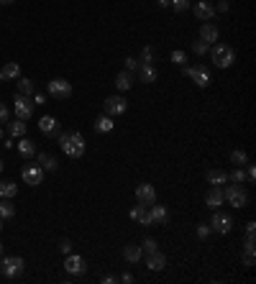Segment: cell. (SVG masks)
Segmentation results:
<instances>
[{
  "label": "cell",
  "mask_w": 256,
  "mask_h": 284,
  "mask_svg": "<svg viewBox=\"0 0 256 284\" xmlns=\"http://www.w3.org/2000/svg\"><path fill=\"white\" fill-rule=\"evenodd\" d=\"M59 146L70 159H82L85 156V136L77 133V131L59 133Z\"/></svg>",
  "instance_id": "1"
},
{
  "label": "cell",
  "mask_w": 256,
  "mask_h": 284,
  "mask_svg": "<svg viewBox=\"0 0 256 284\" xmlns=\"http://www.w3.org/2000/svg\"><path fill=\"white\" fill-rule=\"evenodd\" d=\"M208 54H210V62H213L218 70H228V67L236 62V51H233L228 44H213Z\"/></svg>",
  "instance_id": "2"
},
{
  "label": "cell",
  "mask_w": 256,
  "mask_h": 284,
  "mask_svg": "<svg viewBox=\"0 0 256 284\" xmlns=\"http://www.w3.org/2000/svg\"><path fill=\"white\" fill-rule=\"evenodd\" d=\"M23 269H26L23 256H3V259H0V271H3V277H8V279L21 277V274H23Z\"/></svg>",
  "instance_id": "3"
},
{
  "label": "cell",
  "mask_w": 256,
  "mask_h": 284,
  "mask_svg": "<svg viewBox=\"0 0 256 284\" xmlns=\"http://www.w3.org/2000/svg\"><path fill=\"white\" fill-rule=\"evenodd\" d=\"M220 192H223V200H228L236 210H241V208H246V205H249V195H246V189H243L241 185L220 187Z\"/></svg>",
  "instance_id": "4"
},
{
  "label": "cell",
  "mask_w": 256,
  "mask_h": 284,
  "mask_svg": "<svg viewBox=\"0 0 256 284\" xmlns=\"http://www.w3.org/2000/svg\"><path fill=\"white\" fill-rule=\"evenodd\" d=\"M47 93L57 100H70L72 97V85L62 77H54L51 82H47Z\"/></svg>",
  "instance_id": "5"
},
{
  "label": "cell",
  "mask_w": 256,
  "mask_h": 284,
  "mask_svg": "<svg viewBox=\"0 0 256 284\" xmlns=\"http://www.w3.org/2000/svg\"><path fill=\"white\" fill-rule=\"evenodd\" d=\"M185 77H190L197 87H208L210 85V72L205 64H195V67H185Z\"/></svg>",
  "instance_id": "6"
},
{
  "label": "cell",
  "mask_w": 256,
  "mask_h": 284,
  "mask_svg": "<svg viewBox=\"0 0 256 284\" xmlns=\"http://www.w3.org/2000/svg\"><path fill=\"white\" fill-rule=\"evenodd\" d=\"M64 269H67V274H72V277H82L85 271H87V261L80 254H67Z\"/></svg>",
  "instance_id": "7"
},
{
  "label": "cell",
  "mask_w": 256,
  "mask_h": 284,
  "mask_svg": "<svg viewBox=\"0 0 256 284\" xmlns=\"http://www.w3.org/2000/svg\"><path fill=\"white\" fill-rule=\"evenodd\" d=\"M21 177H23V182H26V185H31V187H39L41 182H44V169H41L39 164H26L23 169H21Z\"/></svg>",
  "instance_id": "8"
},
{
  "label": "cell",
  "mask_w": 256,
  "mask_h": 284,
  "mask_svg": "<svg viewBox=\"0 0 256 284\" xmlns=\"http://www.w3.org/2000/svg\"><path fill=\"white\" fill-rule=\"evenodd\" d=\"M210 228L215 233H231L233 228V218L228 213H220V210H213V220H210Z\"/></svg>",
  "instance_id": "9"
},
{
  "label": "cell",
  "mask_w": 256,
  "mask_h": 284,
  "mask_svg": "<svg viewBox=\"0 0 256 284\" xmlns=\"http://www.w3.org/2000/svg\"><path fill=\"white\" fill-rule=\"evenodd\" d=\"M103 108H105V113L108 116H120V113H126V108H128V100L126 97H120V95H110L105 103H103Z\"/></svg>",
  "instance_id": "10"
},
{
  "label": "cell",
  "mask_w": 256,
  "mask_h": 284,
  "mask_svg": "<svg viewBox=\"0 0 256 284\" xmlns=\"http://www.w3.org/2000/svg\"><path fill=\"white\" fill-rule=\"evenodd\" d=\"M33 100L28 97V95H16V116L21 118V120H28L31 116H33Z\"/></svg>",
  "instance_id": "11"
},
{
  "label": "cell",
  "mask_w": 256,
  "mask_h": 284,
  "mask_svg": "<svg viewBox=\"0 0 256 284\" xmlns=\"http://www.w3.org/2000/svg\"><path fill=\"white\" fill-rule=\"evenodd\" d=\"M39 131L47 136V139H54V136H59V120L54 116H41L39 118Z\"/></svg>",
  "instance_id": "12"
},
{
  "label": "cell",
  "mask_w": 256,
  "mask_h": 284,
  "mask_svg": "<svg viewBox=\"0 0 256 284\" xmlns=\"http://www.w3.org/2000/svg\"><path fill=\"white\" fill-rule=\"evenodd\" d=\"M136 200L141 205H154V202H157V189H154L149 182H141L136 187Z\"/></svg>",
  "instance_id": "13"
},
{
  "label": "cell",
  "mask_w": 256,
  "mask_h": 284,
  "mask_svg": "<svg viewBox=\"0 0 256 284\" xmlns=\"http://www.w3.org/2000/svg\"><path fill=\"white\" fill-rule=\"evenodd\" d=\"M200 39H203L205 44H218V39H220L218 26H215V24H210V21H205V24L200 26Z\"/></svg>",
  "instance_id": "14"
},
{
  "label": "cell",
  "mask_w": 256,
  "mask_h": 284,
  "mask_svg": "<svg viewBox=\"0 0 256 284\" xmlns=\"http://www.w3.org/2000/svg\"><path fill=\"white\" fill-rule=\"evenodd\" d=\"M149 213H151V218H154V225H166L169 223V210H166V205H157V202H154V205H149Z\"/></svg>",
  "instance_id": "15"
},
{
  "label": "cell",
  "mask_w": 256,
  "mask_h": 284,
  "mask_svg": "<svg viewBox=\"0 0 256 284\" xmlns=\"http://www.w3.org/2000/svg\"><path fill=\"white\" fill-rule=\"evenodd\" d=\"M190 8L195 10V16H197L200 21H210V18L215 16V8L210 5L208 0H197V3H195V5H190Z\"/></svg>",
  "instance_id": "16"
},
{
  "label": "cell",
  "mask_w": 256,
  "mask_h": 284,
  "mask_svg": "<svg viewBox=\"0 0 256 284\" xmlns=\"http://www.w3.org/2000/svg\"><path fill=\"white\" fill-rule=\"evenodd\" d=\"M18 77H21V64L18 62L3 64V70H0V82H10V79H18Z\"/></svg>",
  "instance_id": "17"
},
{
  "label": "cell",
  "mask_w": 256,
  "mask_h": 284,
  "mask_svg": "<svg viewBox=\"0 0 256 284\" xmlns=\"http://www.w3.org/2000/svg\"><path fill=\"white\" fill-rule=\"evenodd\" d=\"M223 192H220V187H210V192L205 195V205L210 210H220V205H223Z\"/></svg>",
  "instance_id": "18"
},
{
  "label": "cell",
  "mask_w": 256,
  "mask_h": 284,
  "mask_svg": "<svg viewBox=\"0 0 256 284\" xmlns=\"http://www.w3.org/2000/svg\"><path fill=\"white\" fill-rule=\"evenodd\" d=\"M133 82H136V72H128V70L118 72V77H116V87L120 90V93L131 90V87H133Z\"/></svg>",
  "instance_id": "19"
},
{
  "label": "cell",
  "mask_w": 256,
  "mask_h": 284,
  "mask_svg": "<svg viewBox=\"0 0 256 284\" xmlns=\"http://www.w3.org/2000/svg\"><path fill=\"white\" fill-rule=\"evenodd\" d=\"M146 266H149L151 271H162V269H166V256H164L162 251L146 254Z\"/></svg>",
  "instance_id": "20"
},
{
  "label": "cell",
  "mask_w": 256,
  "mask_h": 284,
  "mask_svg": "<svg viewBox=\"0 0 256 284\" xmlns=\"http://www.w3.org/2000/svg\"><path fill=\"white\" fill-rule=\"evenodd\" d=\"M123 259L128 261V264H139V261L143 259L141 246H139V243H128V246H123Z\"/></svg>",
  "instance_id": "21"
},
{
  "label": "cell",
  "mask_w": 256,
  "mask_h": 284,
  "mask_svg": "<svg viewBox=\"0 0 256 284\" xmlns=\"http://www.w3.org/2000/svg\"><path fill=\"white\" fill-rule=\"evenodd\" d=\"M205 179H208V185H213V187H223L228 182V174L223 172V169H210V172L205 174Z\"/></svg>",
  "instance_id": "22"
},
{
  "label": "cell",
  "mask_w": 256,
  "mask_h": 284,
  "mask_svg": "<svg viewBox=\"0 0 256 284\" xmlns=\"http://www.w3.org/2000/svg\"><path fill=\"white\" fill-rule=\"evenodd\" d=\"M157 70H154L151 64H139V79L143 85H151V82H157Z\"/></svg>",
  "instance_id": "23"
},
{
  "label": "cell",
  "mask_w": 256,
  "mask_h": 284,
  "mask_svg": "<svg viewBox=\"0 0 256 284\" xmlns=\"http://www.w3.org/2000/svg\"><path fill=\"white\" fill-rule=\"evenodd\" d=\"M113 128H116L113 116H108V113H105V116H97V120H95V131L97 133H110Z\"/></svg>",
  "instance_id": "24"
},
{
  "label": "cell",
  "mask_w": 256,
  "mask_h": 284,
  "mask_svg": "<svg viewBox=\"0 0 256 284\" xmlns=\"http://www.w3.org/2000/svg\"><path fill=\"white\" fill-rule=\"evenodd\" d=\"M16 146H18V154L23 156V159H31L33 154H36V146H33V141L26 139V136H21V141H18Z\"/></svg>",
  "instance_id": "25"
},
{
  "label": "cell",
  "mask_w": 256,
  "mask_h": 284,
  "mask_svg": "<svg viewBox=\"0 0 256 284\" xmlns=\"http://www.w3.org/2000/svg\"><path fill=\"white\" fill-rule=\"evenodd\" d=\"M28 126H26V120H13V123H8V133H10V139H21V136H26Z\"/></svg>",
  "instance_id": "26"
},
{
  "label": "cell",
  "mask_w": 256,
  "mask_h": 284,
  "mask_svg": "<svg viewBox=\"0 0 256 284\" xmlns=\"http://www.w3.org/2000/svg\"><path fill=\"white\" fill-rule=\"evenodd\" d=\"M36 162H39V166L44 169V172H57V159H54V156H49V154H39L36 156Z\"/></svg>",
  "instance_id": "27"
},
{
  "label": "cell",
  "mask_w": 256,
  "mask_h": 284,
  "mask_svg": "<svg viewBox=\"0 0 256 284\" xmlns=\"http://www.w3.org/2000/svg\"><path fill=\"white\" fill-rule=\"evenodd\" d=\"M16 215V205L8 197H0V220H10Z\"/></svg>",
  "instance_id": "28"
},
{
  "label": "cell",
  "mask_w": 256,
  "mask_h": 284,
  "mask_svg": "<svg viewBox=\"0 0 256 284\" xmlns=\"http://www.w3.org/2000/svg\"><path fill=\"white\" fill-rule=\"evenodd\" d=\"M16 82H18V95H28L31 97L33 93H36V87H33V82L28 77H18Z\"/></svg>",
  "instance_id": "29"
},
{
  "label": "cell",
  "mask_w": 256,
  "mask_h": 284,
  "mask_svg": "<svg viewBox=\"0 0 256 284\" xmlns=\"http://www.w3.org/2000/svg\"><path fill=\"white\" fill-rule=\"evenodd\" d=\"M141 225H146V228H151L154 225V218H151V213H149V205H141L139 202V218H136Z\"/></svg>",
  "instance_id": "30"
},
{
  "label": "cell",
  "mask_w": 256,
  "mask_h": 284,
  "mask_svg": "<svg viewBox=\"0 0 256 284\" xmlns=\"http://www.w3.org/2000/svg\"><path fill=\"white\" fill-rule=\"evenodd\" d=\"M16 192H18V187H16V182H0V197H16Z\"/></svg>",
  "instance_id": "31"
},
{
  "label": "cell",
  "mask_w": 256,
  "mask_h": 284,
  "mask_svg": "<svg viewBox=\"0 0 256 284\" xmlns=\"http://www.w3.org/2000/svg\"><path fill=\"white\" fill-rule=\"evenodd\" d=\"M228 179L233 182V185H243V182H246V172H243L241 166H236V169H233V172L228 174Z\"/></svg>",
  "instance_id": "32"
},
{
  "label": "cell",
  "mask_w": 256,
  "mask_h": 284,
  "mask_svg": "<svg viewBox=\"0 0 256 284\" xmlns=\"http://www.w3.org/2000/svg\"><path fill=\"white\" fill-rule=\"evenodd\" d=\"M141 251L143 254H154V251H159V243L154 241V238H143V241H141Z\"/></svg>",
  "instance_id": "33"
},
{
  "label": "cell",
  "mask_w": 256,
  "mask_h": 284,
  "mask_svg": "<svg viewBox=\"0 0 256 284\" xmlns=\"http://www.w3.org/2000/svg\"><path fill=\"white\" fill-rule=\"evenodd\" d=\"M192 51H195L197 56H205V54L210 51V44H205L203 39H197V41H192Z\"/></svg>",
  "instance_id": "34"
},
{
  "label": "cell",
  "mask_w": 256,
  "mask_h": 284,
  "mask_svg": "<svg viewBox=\"0 0 256 284\" xmlns=\"http://www.w3.org/2000/svg\"><path fill=\"white\" fill-rule=\"evenodd\" d=\"M169 5L177 10V13H185V10H190L192 0H169Z\"/></svg>",
  "instance_id": "35"
},
{
  "label": "cell",
  "mask_w": 256,
  "mask_h": 284,
  "mask_svg": "<svg viewBox=\"0 0 256 284\" xmlns=\"http://www.w3.org/2000/svg\"><path fill=\"white\" fill-rule=\"evenodd\" d=\"M231 162L236 164V166H243V164H249V156H246V151H233L231 154Z\"/></svg>",
  "instance_id": "36"
},
{
  "label": "cell",
  "mask_w": 256,
  "mask_h": 284,
  "mask_svg": "<svg viewBox=\"0 0 256 284\" xmlns=\"http://www.w3.org/2000/svg\"><path fill=\"white\" fill-rule=\"evenodd\" d=\"M210 233H213V228H210V223H200V225H197V238H200V241H208V238H210Z\"/></svg>",
  "instance_id": "37"
},
{
  "label": "cell",
  "mask_w": 256,
  "mask_h": 284,
  "mask_svg": "<svg viewBox=\"0 0 256 284\" xmlns=\"http://www.w3.org/2000/svg\"><path fill=\"white\" fill-rule=\"evenodd\" d=\"M151 59H154V49H151V47H143V51H141V62H139V64H151Z\"/></svg>",
  "instance_id": "38"
},
{
  "label": "cell",
  "mask_w": 256,
  "mask_h": 284,
  "mask_svg": "<svg viewBox=\"0 0 256 284\" xmlns=\"http://www.w3.org/2000/svg\"><path fill=\"white\" fill-rule=\"evenodd\" d=\"M254 251L256 248H243V266H254Z\"/></svg>",
  "instance_id": "39"
},
{
  "label": "cell",
  "mask_w": 256,
  "mask_h": 284,
  "mask_svg": "<svg viewBox=\"0 0 256 284\" xmlns=\"http://www.w3.org/2000/svg\"><path fill=\"white\" fill-rule=\"evenodd\" d=\"M172 62L182 67V64L187 62V54H185V51H180V49H177V51H172Z\"/></svg>",
  "instance_id": "40"
},
{
  "label": "cell",
  "mask_w": 256,
  "mask_h": 284,
  "mask_svg": "<svg viewBox=\"0 0 256 284\" xmlns=\"http://www.w3.org/2000/svg\"><path fill=\"white\" fill-rule=\"evenodd\" d=\"M123 62H126V70L128 72H136L139 70V59H136V56H126Z\"/></svg>",
  "instance_id": "41"
},
{
  "label": "cell",
  "mask_w": 256,
  "mask_h": 284,
  "mask_svg": "<svg viewBox=\"0 0 256 284\" xmlns=\"http://www.w3.org/2000/svg\"><path fill=\"white\" fill-rule=\"evenodd\" d=\"M59 251H62V254H72V243H70V238H62V241H59Z\"/></svg>",
  "instance_id": "42"
},
{
  "label": "cell",
  "mask_w": 256,
  "mask_h": 284,
  "mask_svg": "<svg viewBox=\"0 0 256 284\" xmlns=\"http://www.w3.org/2000/svg\"><path fill=\"white\" fill-rule=\"evenodd\" d=\"M256 233H246V238H243V248H256Z\"/></svg>",
  "instance_id": "43"
},
{
  "label": "cell",
  "mask_w": 256,
  "mask_h": 284,
  "mask_svg": "<svg viewBox=\"0 0 256 284\" xmlns=\"http://www.w3.org/2000/svg\"><path fill=\"white\" fill-rule=\"evenodd\" d=\"M8 118H10L8 105H5V103H0V123H8Z\"/></svg>",
  "instance_id": "44"
},
{
  "label": "cell",
  "mask_w": 256,
  "mask_h": 284,
  "mask_svg": "<svg viewBox=\"0 0 256 284\" xmlns=\"http://www.w3.org/2000/svg\"><path fill=\"white\" fill-rule=\"evenodd\" d=\"M33 105H44V103H47V95H44V93H33Z\"/></svg>",
  "instance_id": "45"
},
{
  "label": "cell",
  "mask_w": 256,
  "mask_h": 284,
  "mask_svg": "<svg viewBox=\"0 0 256 284\" xmlns=\"http://www.w3.org/2000/svg\"><path fill=\"white\" fill-rule=\"evenodd\" d=\"M215 10H218V13H228V10H231V3H228V0H220V3L215 5Z\"/></svg>",
  "instance_id": "46"
},
{
  "label": "cell",
  "mask_w": 256,
  "mask_h": 284,
  "mask_svg": "<svg viewBox=\"0 0 256 284\" xmlns=\"http://www.w3.org/2000/svg\"><path fill=\"white\" fill-rule=\"evenodd\" d=\"M256 179V169H254V164H249V169H246V182H254Z\"/></svg>",
  "instance_id": "47"
},
{
  "label": "cell",
  "mask_w": 256,
  "mask_h": 284,
  "mask_svg": "<svg viewBox=\"0 0 256 284\" xmlns=\"http://www.w3.org/2000/svg\"><path fill=\"white\" fill-rule=\"evenodd\" d=\"M100 282H103V284H116V282H118V277H110V274H105Z\"/></svg>",
  "instance_id": "48"
},
{
  "label": "cell",
  "mask_w": 256,
  "mask_h": 284,
  "mask_svg": "<svg viewBox=\"0 0 256 284\" xmlns=\"http://www.w3.org/2000/svg\"><path fill=\"white\" fill-rule=\"evenodd\" d=\"M246 233H256V223H254V220L246 223Z\"/></svg>",
  "instance_id": "49"
},
{
  "label": "cell",
  "mask_w": 256,
  "mask_h": 284,
  "mask_svg": "<svg viewBox=\"0 0 256 284\" xmlns=\"http://www.w3.org/2000/svg\"><path fill=\"white\" fill-rule=\"evenodd\" d=\"M120 282H123V284H133V274H123V277H120Z\"/></svg>",
  "instance_id": "50"
},
{
  "label": "cell",
  "mask_w": 256,
  "mask_h": 284,
  "mask_svg": "<svg viewBox=\"0 0 256 284\" xmlns=\"http://www.w3.org/2000/svg\"><path fill=\"white\" fill-rule=\"evenodd\" d=\"M136 218H139V205L131 208V220H136Z\"/></svg>",
  "instance_id": "51"
},
{
  "label": "cell",
  "mask_w": 256,
  "mask_h": 284,
  "mask_svg": "<svg viewBox=\"0 0 256 284\" xmlns=\"http://www.w3.org/2000/svg\"><path fill=\"white\" fill-rule=\"evenodd\" d=\"M159 3V8H169V0H157Z\"/></svg>",
  "instance_id": "52"
},
{
  "label": "cell",
  "mask_w": 256,
  "mask_h": 284,
  "mask_svg": "<svg viewBox=\"0 0 256 284\" xmlns=\"http://www.w3.org/2000/svg\"><path fill=\"white\" fill-rule=\"evenodd\" d=\"M3 169H5V164H3V159H0V172H3Z\"/></svg>",
  "instance_id": "53"
},
{
  "label": "cell",
  "mask_w": 256,
  "mask_h": 284,
  "mask_svg": "<svg viewBox=\"0 0 256 284\" xmlns=\"http://www.w3.org/2000/svg\"><path fill=\"white\" fill-rule=\"evenodd\" d=\"M0 3H3V5H8V3H13V0H0Z\"/></svg>",
  "instance_id": "54"
},
{
  "label": "cell",
  "mask_w": 256,
  "mask_h": 284,
  "mask_svg": "<svg viewBox=\"0 0 256 284\" xmlns=\"http://www.w3.org/2000/svg\"><path fill=\"white\" fill-rule=\"evenodd\" d=\"M3 256H5V254H3V243H0V259H3Z\"/></svg>",
  "instance_id": "55"
},
{
  "label": "cell",
  "mask_w": 256,
  "mask_h": 284,
  "mask_svg": "<svg viewBox=\"0 0 256 284\" xmlns=\"http://www.w3.org/2000/svg\"><path fill=\"white\" fill-rule=\"evenodd\" d=\"M0 139H3V128H0Z\"/></svg>",
  "instance_id": "56"
},
{
  "label": "cell",
  "mask_w": 256,
  "mask_h": 284,
  "mask_svg": "<svg viewBox=\"0 0 256 284\" xmlns=\"http://www.w3.org/2000/svg\"><path fill=\"white\" fill-rule=\"evenodd\" d=\"M0 231H3V220H0Z\"/></svg>",
  "instance_id": "57"
}]
</instances>
